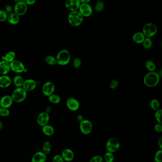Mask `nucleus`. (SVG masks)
I'll return each mask as SVG.
<instances>
[{
    "mask_svg": "<svg viewBox=\"0 0 162 162\" xmlns=\"http://www.w3.org/2000/svg\"><path fill=\"white\" fill-rule=\"evenodd\" d=\"M145 66L147 70H148L150 72H154L156 68L155 64L152 60H147L145 62Z\"/></svg>",
    "mask_w": 162,
    "mask_h": 162,
    "instance_id": "nucleus-28",
    "label": "nucleus"
},
{
    "mask_svg": "<svg viewBox=\"0 0 162 162\" xmlns=\"http://www.w3.org/2000/svg\"><path fill=\"white\" fill-rule=\"evenodd\" d=\"M16 56V55L15 52H13V51H10V52H8L3 57V58H2L3 60H5L8 62L11 63V62H12V61L15 60Z\"/></svg>",
    "mask_w": 162,
    "mask_h": 162,
    "instance_id": "nucleus-24",
    "label": "nucleus"
},
{
    "mask_svg": "<svg viewBox=\"0 0 162 162\" xmlns=\"http://www.w3.org/2000/svg\"><path fill=\"white\" fill-rule=\"evenodd\" d=\"M79 129L82 133L88 135L90 134L92 131V124L89 120L84 119L79 124Z\"/></svg>",
    "mask_w": 162,
    "mask_h": 162,
    "instance_id": "nucleus-8",
    "label": "nucleus"
},
{
    "mask_svg": "<svg viewBox=\"0 0 162 162\" xmlns=\"http://www.w3.org/2000/svg\"><path fill=\"white\" fill-rule=\"evenodd\" d=\"M104 159L106 162H113L114 160V155L113 153L107 152L104 155Z\"/></svg>",
    "mask_w": 162,
    "mask_h": 162,
    "instance_id": "nucleus-34",
    "label": "nucleus"
},
{
    "mask_svg": "<svg viewBox=\"0 0 162 162\" xmlns=\"http://www.w3.org/2000/svg\"><path fill=\"white\" fill-rule=\"evenodd\" d=\"M53 162H64L63 159L61 155H56L53 157L52 159Z\"/></svg>",
    "mask_w": 162,
    "mask_h": 162,
    "instance_id": "nucleus-40",
    "label": "nucleus"
},
{
    "mask_svg": "<svg viewBox=\"0 0 162 162\" xmlns=\"http://www.w3.org/2000/svg\"><path fill=\"white\" fill-rule=\"evenodd\" d=\"M160 81V76L155 72H150L145 76L144 82L147 86L152 88L157 86Z\"/></svg>",
    "mask_w": 162,
    "mask_h": 162,
    "instance_id": "nucleus-1",
    "label": "nucleus"
},
{
    "mask_svg": "<svg viewBox=\"0 0 162 162\" xmlns=\"http://www.w3.org/2000/svg\"><path fill=\"white\" fill-rule=\"evenodd\" d=\"M12 80L7 75L0 76V88H7L11 85Z\"/></svg>",
    "mask_w": 162,
    "mask_h": 162,
    "instance_id": "nucleus-18",
    "label": "nucleus"
},
{
    "mask_svg": "<svg viewBox=\"0 0 162 162\" xmlns=\"http://www.w3.org/2000/svg\"><path fill=\"white\" fill-rule=\"evenodd\" d=\"M47 160V155L42 151L36 153L31 158V162H45Z\"/></svg>",
    "mask_w": 162,
    "mask_h": 162,
    "instance_id": "nucleus-20",
    "label": "nucleus"
},
{
    "mask_svg": "<svg viewBox=\"0 0 162 162\" xmlns=\"http://www.w3.org/2000/svg\"><path fill=\"white\" fill-rule=\"evenodd\" d=\"M158 28L153 23H148L143 28V33L145 37L150 38L155 36L157 33Z\"/></svg>",
    "mask_w": 162,
    "mask_h": 162,
    "instance_id": "nucleus-5",
    "label": "nucleus"
},
{
    "mask_svg": "<svg viewBox=\"0 0 162 162\" xmlns=\"http://www.w3.org/2000/svg\"><path fill=\"white\" fill-rule=\"evenodd\" d=\"M81 4L79 0H67L65 2L66 7L71 12L78 11Z\"/></svg>",
    "mask_w": 162,
    "mask_h": 162,
    "instance_id": "nucleus-14",
    "label": "nucleus"
},
{
    "mask_svg": "<svg viewBox=\"0 0 162 162\" xmlns=\"http://www.w3.org/2000/svg\"><path fill=\"white\" fill-rule=\"evenodd\" d=\"M73 66L76 68H78L81 65V61L78 58H75L73 62Z\"/></svg>",
    "mask_w": 162,
    "mask_h": 162,
    "instance_id": "nucleus-39",
    "label": "nucleus"
},
{
    "mask_svg": "<svg viewBox=\"0 0 162 162\" xmlns=\"http://www.w3.org/2000/svg\"><path fill=\"white\" fill-rule=\"evenodd\" d=\"M51 150H52V145L51 143L48 141H46L43 143V146H42V150H43L42 152L47 155L50 153Z\"/></svg>",
    "mask_w": 162,
    "mask_h": 162,
    "instance_id": "nucleus-26",
    "label": "nucleus"
},
{
    "mask_svg": "<svg viewBox=\"0 0 162 162\" xmlns=\"http://www.w3.org/2000/svg\"><path fill=\"white\" fill-rule=\"evenodd\" d=\"M109 86H110V87L112 89H114H114H116L118 88V86H119V82L116 79H113L110 82Z\"/></svg>",
    "mask_w": 162,
    "mask_h": 162,
    "instance_id": "nucleus-38",
    "label": "nucleus"
},
{
    "mask_svg": "<svg viewBox=\"0 0 162 162\" xmlns=\"http://www.w3.org/2000/svg\"><path fill=\"white\" fill-rule=\"evenodd\" d=\"M154 129L155 131L158 133H162V125L161 124H156L154 126Z\"/></svg>",
    "mask_w": 162,
    "mask_h": 162,
    "instance_id": "nucleus-41",
    "label": "nucleus"
},
{
    "mask_svg": "<svg viewBox=\"0 0 162 162\" xmlns=\"http://www.w3.org/2000/svg\"><path fill=\"white\" fill-rule=\"evenodd\" d=\"M12 11H13V9H12V6L9 5V4L6 5L5 8V11L7 12L8 15L12 13Z\"/></svg>",
    "mask_w": 162,
    "mask_h": 162,
    "instance_id": "nucleus-42",
    "label": "nucleus"
},
{
    "mask_svg": "<svg viewBox=\"0 0 162 162\" xmlns=\"http://www.w3.org/2000/svg\"><path fill=\"white\" fill-rule=\"evenodd\" d=\"M24 81V79L22 76L20 75H16L13 78V84L17 88H21L23 86Z\"/></svg>",
    "mask_w": 162,
    "mask_h": 162,
    "instance_id": "nucleus-25",
    "label": "nucleus"
},
{
    "mask_svg": "<svg viewBox=\"0 0 162 162\" xmlns=\"http://www.w3.org/2000/svg\"><path fill=\"white\" fill-rule=\"evenodd\" d=\"M96 162H103V158L100 155H96L94 156Z\"/></svg>",
    "mask_w": 162,
    "mask_h": 162,
    "instance_id": "nucleus-44",
    "label": "nucleus"
},
{
    "mask_svg": "<svg viewBox=\"0 0 162 162\" xmlns=\"http://www.w3.org/2000/svg\"><path fill=\"white\" fill-rule=\"evenodd\" d=\"M37 86L36 81L33 79H27L24 81L22 88L24 90L27 91H31L34 90Z\"/></svg>",
    "mask_w": 162,
    "mask_h": 162,
    "instance_id": "nucleus-16",
    "label": "nucleus"
},
{
    "mask_svg": "<svg viewBox=\"0 0 162 162\" xmlns=\"http://www.w3.org/2000/svg\"><path fill=\"white\" fill-rule=\"evenodd\" d=\"M49 100L53 104H58L61 101V98L59 95L57 94H52L48 97Z\"/></svg>",
    "mask_w": 162,
    "mask_h": 162,
    "instance_id": "nucleus-29",
    "label": "nucleus"
},
{
    "mask_svg": "<svg viewBox=\"0 0 162 162\" xmlns=\"http://www.w3.org/2000/svg\"><path fill=\"white\" fill-rule=\"evenodd\" d=\"M7 20L10 24L12 25H16L19 23L20 16H19L17 14H16L15 12H12V13L8 15Z\"/></svg>",
    "mask_w": 162,
    "mask_h": 162,
    "instance_id": "nucleus-21",
    "label": "nucleus"
},
{
    "mask_svg": "<svg viewBox=\"0 0 162 162\" xmlns=\"http://www.w3.org/2000/svg\"><path fill=\"white\" fill-rule=\"evenodd\" d=\"M10 111L8 108L0 107V116L1 117H6L10 115Z\"/></svg>",
    "mask_w": 162,
    "mask_h": 162,
    "instance_id": "nucleus-36",
    "label": "nucleus"
},
{
    "mask_svg": "<svg viewBox=\"0 0 162 162\" xmlns=\"http://www.w3.org/2000/svg\"><path fill=\"white\" fill-rule=\"evenodd\" d=\"M158 144L159 147L160 149L162 150V137H160L158 140Z\"/></svg>",
    "mask_w": 162,
    "mask_h": 162,
    "instance_id": "nucleus-46",
    "label": "nucleus"
},
{
    "mask_svg": "<svg viewBox=\"0 0 162 162\" xmlns=\"http://www.w3.org/2000/svg\"><path fill=\"white\" fill-rule=\"evenodd\" d=\"M80 1L81 4H89V3L90 2V0H81Z\"/></svg>",
    "mask_w": 162,
    "mask_h": 162,
    "instance_id": "nucleus-47",
    "label": "nucleus"
},
{
    "mask_svg": "<svg viewBox=\"0 0 162 162\" xmlns=\"http://www.w3.org/2000/svg\"><path fill=\"white\" fill-rule=\"evenodd\" d=\"M78 11L83 17H89L92 14V8L89 4H81Z\"/></svg>",
    "mask_w": 162,
    "mask_h": 162,
    "instance_id": "nucleus-12",
    "label": "nucleus"
},
{
    "mask_svg": "<svg viewBox=\"0 0 162 162\" xmlns=\"http://www.w3.org/2000/svg\"><path fill=\"white\" fill-rule=\"evenodd\" d=\"M13 102V100L11 96L5 95L0 100V106L3 108L8 109L12 106Z\"/></svg>",
    "mask_w": 162,
    "mask_h": 162,
    "instance_id": "nucleus-15",
    "label": "nucleus"
},
{
    "mask_svg": "<svg viewBox=\"0 0 162 162\" xmlns=\"http://www.w3.org/2000/svg\"><path fill=\"white\" fill-rule=\"evenodd\" d=\"M23 1L26 4L27 6L28 5H33L36 3L35 0H24Z\"/></svg>",
    "mask_w": 162,
    "mask_h": 162,
    "instance_id": "nucleus-43",
    "label": "nucleus"
},
{
    "mask_svg": "<svg viewBox=\"0 0 162 162\" xmlns=\"http://www.w3.org/2000/svg\"><path fill=\"white\" fill-rule=\"evenodd\" d=\"M51 110H52V108H51V107H49L46 108V112H47V113L49 114V113H50L51 111Z\"/></svg>",
    "mask_w": 162,
    "mask_h": 162,
    "instance_id": "nucleus-48",
    "label": "nucleus"
},
{
    "mask_svg": "<svg viewBox=\"0 0 162 162\" xmlns=\"http://www.w3.org/2000/svg\"><path fill=\"white\" fill-rule=\"evenodd\" d=\"M10 64L11 70L16 73H22L24 72V70L25 69L23 64L21 61L17 60H15L11 62L10 63Z\"/></svg>",
    "mask_w": 162,
    "mask_h": 162,
    "instance_id": "nucleus-9",
    "label": "nucleus"
},
{
    "mask_svg": "<svg viewBox=\"0 0 162 162\" xmlns=\"http://www.w3.org/2000/svg\"><path fill=\"white\" fill-rule=\"evenodd\" d=\"M57 64L61 66L67 65L70 60V55L68 51L66 49H62L57 55Z\"/></svg>",
    "mask_w": 162,
    "mask_h": 162,
    "instance_id": "nucleus-4",
    "label": "nucleus"
},
{
    "mask_svg": "<svg viewBox=\"0 0 162 162\" xmlns=\"http://www.w3.org/2000/svg\"><path fill=\"white\" fill-rule=\"evenodd\" d=\"M3 123L1 122V121H0V130L3 129Z\"/></svg>",
    "mask_w": 162,
    "mask_h": 162,
    "instance_id": "nucleus-49",
    "label": "nucleus"
},
{
    "mask_svg": "<svg viewBox=\"0 0 162 162\" xmlns=\"http://www.w3.org/2000/svg\"><path fill=\"white\" fill-rule=\"evenodd\" d=\"M45 61L49 65H55L57 64L56 59L52 56L49 55L46 57Z\"/></svg>",
    "mask_w": 162,
    "mask_h": 162,
    "instance_id": "nucleus-32",
    "label": "nucleus"
},
{
    "mask_svg": "<svg viewBox=\"0 0 162 162\" xmlns=\"http://www.w3.org/2000/svg\"><path fill=\"white\" fill-rule=\"evenodd\" d=\"M61 155L64 161L66 162H71L74 158L73 151L69 148L64 149L61 153Z\"/></svg>",
    "mask_w": 162,
    "mask_h": 162,
    "instance_id": "nucleus-17",
    "label": "nucleus"
},
{
    "mask_svg": "<svg viewBox=\"0 0 162 162\" xmlns=\"http://www.w3.org/2000/svg\"><path fill=\"white\" fill-rule=\"evenodd\" d=\"M142 44H143V47L145 49H150L152 47V41L150 38L145 37Z\"/></svg>",
    "mask_w": 162,
    "mask_h": 162,
    "instance_id": "nucleus-31",
    "label": "nucleus"
},
{
    "mask_svg": "<svg viewBox=\"0 0 162 162\" xmlns=\"http://www.w3.org/2000/svg\"><path fill=\"white\" fill-rule=\"evenodd\" d=\"M0 107H1V106H0Z\"/></svg>",
    "mask_w": 162,
    "mask_h": 162,
    "instance_id": "nucleus-50",
    "label": "nucleus"
},
{
    "mask_svg": "<svg viewBox=\"0 0 162 162\" xmlns=\"http://www.w3.org/2000/svg\"><path fill=\"white\" fill-rule=\"evenodd\" d=\"M28 9V6L23 1H18L15 4L14 11L15 13L19 16L23 15L25 14Z\"/></svg>",
    "mask_w": 162,
    "mask_h": 162,
    "instance_id": "nucleus-7",
    "label": "nucleus"
},
{
    "mask_svg": "<svg viewBox=\"0 0 162 162\" xmlns=\"http://www.w3.org/2000/svg\"><path fill=\"white\" fill-rule=\"evenodd\" d=\"M68 21L72 26H78L83 23V17L78 11L71 12L68 15Z\"/></svg>",
    "mask_w": 162,
    "mask_h": 162,
    "instance_id": "nucleus-2",
    "label": "nucleus"
},
{
    "mask_svg": "<svg viewBox=\"0 0 162 162\" xmlns=\"http://www.w3.org/2000/svg\"><path fill=\"white\" fill-rule=\"evenodd\" d=\"M42 92L46 97H49L54 93L55 86L52 82H46L43 84L42 88Z\"/></svg>",
    "mask_w": 162,
    "mask_h": 162,
    "instance_id": "nucleus-10",
    "label": "nucleus"
},
{
    "mask_svg": "<svg viewBox=\"0 0 162 162\" xmlns=\"http://www.w3.org/2000/svg\"><path fill=\"white\" fill-rule=\"evenodd\" d=\"M66 105L68 108L72 111H76L80 107L79 101L73 97H70L67 100Z\"/></svg>",
    "mask_w": 162,
    "mask_h": 162,
    "instance_id": "nucleus-13",
    "label": "nucleus"
},
{
    "mask_svg": "<svg viewBox=\"0 0 162 162\" xmlns=\"http://www.w3.org/2000/svg\"><path fill=\"white\" fill-rule=\"evenodd\" d=\"M120 147V142L117 138L111 137L107 141L106 145V149L108 152H116L119 150Z\"/></svg>",
    "mask_w": 162,
    "mask_h": 162,
    "instance_id": "nucleus-6",
    "label": "nucleus"
},
{
    "mask_svg": "<svg viewBox=\"0 0 162 162\" xmlns=\"http://www.w3.org/2000/svg\"><path fill=\"white\" fill-rule=\"evenodd\" d=\"M145 38V37L142 32L136 33L132 37V40L134 42L137 44L143 43Z\"/></svg>",
    "mask_w": 162,
    "mask_h": 162,
    "instance_id": "nucleus-22",
    "label": "nucleus"
},
{
    "mask_svg": "<svg viewBox=\"0 0 162 162\" xmlns=\"http://www.w3.org/2000/svg\"><path fill=\"white\" fill-rule=\"evenodd\" d=\"M49 121V114L46 112H42L39 114L37 118V122L40 126H43L48 125Z\"/></svg>",
    "mask_w": 162,
    "mask_h": 162,
    "instance_id": "nucleus-11",
    "label": "nucleus"
},
{
    "mask_svg": "<svg viewBox=\"0 0 162 162\" xmlns=\"http://www.w3.org/2000/svg\"><path fill=\"white\" fill-rule=\"evenodd\" d=\"M8 14L4 10H0V22H4L7 19Z\"/></svg>",
    "mask_w": 162,
    "mask_h": 162,
    "instance_id": "nucleus-37",
    "label": "nucleus"
},
{
    "mask_svg": "<svg viewBox=\"0 0 162 162\" xmlns=\"http://www.w3.org/2000/svg\"><path fill=\"white\" fill-rule=\"evenodd\" d=\"M77 121L79 122L80 123H81V122L82 121L84 120L83 117H82V116L81 115H78L77 116Z\"/></svg>",
    "mask_w": 162,
    "mask_h": 162,
    "instance_id": "nucleus-45",
    "label": "nucleus"
},
{
    "mask_svg": "<svg viewBox=\"0 0 162 162\" xmlns=\"http://www.w3.org/2000/svg\"><path fill=\"white\" fill-rule=\"evenodd\" d=\"M27 96V93L22 87L17 88L12 92L11 97L13 102L20 103L25 100Z\"/></svg>",
    "mask_w": 162,
    "mask_h": 162,
    "instance_id": "nucleus-3",
    "label": "nucleus"
},
{
    "mask_svg": "<svg viewBox=\"0 0 162 162\" xmlns=\"http://www.w3.org/2000/svg\"><path fill=\"white\" fill-rule=\"evenodd\" d=\"M154 160L155 162H162V150L159 149L155 154Z\"/></svg>",
    "mask_w": 162,
    "mask_h": 162,
    "instance_id": "nucleus-35",
    "label": "nucleus"
},
{
    "mask_svg": "<svg viewBox=\"0 0 162 162\" xmlns=\"http://www.w3.org/2000/svg\"><path fill=\"white\" fill-rule=\"evenodd\" d=\"M42 131L45 135L50 137L53 135L55 132V130L53 126L48 124L42 126Z\"/></svg>",
    "mask_w": 162,
    "mask_h": 162,
    "instance_id": "nucleus-23",
    "label": "nucleus"
},
{
    "mask_svg": "<svg viewBox=\"0 0 162 162\" xmlns=\"http://www.w3.org/2000/svg\"><path fill=\"white\" fill-rule=\"evenodd\" d=\"M104 3L101 1H99L97 2L96 4H95L94 9L96 12H100L104 10Z\"/></svg>",
    "mask_w": 162,
    "mask_h": 162,
    "instance_id": "nucleus-30",
    "label": "nucleus"
},
{
    "mask_svg": "<svg viewBox=\"0 0 162 162\" xmlns=\"http://www.w3.org/2000/svg\"><path fill=\"white\" fill-rule=\"evenodd\" d=\"M155 117L157 122L159 124H162V110L159 109L155 111Z\"/></svg>",
    "mask_w": 162,
    "mask_h": 162,
    "instance_id": "nucleus-33",
    "label": "nucleus"
},
{
    "mask_svg": "<svg viewBox=\"0 0 162 162\" xmlns=\"http://www.w3.org/2000/svg\"><path fill=\"white\" fill-rule=\"evenodd\" d=\"M150 106L153 110L156 111L160 109V104L159 101L156 99H153L150 102Z\"/></svg>",
    "mask_w": 162,
    "mask_h": 162,
    "instance_id": "nucleus-27",
    "label": "nucleus"
},
{
    "mask_svg": "<svg viewBox=\"0 0 162 162\" xmlns=\"http://www.w3.org/2000/svg\"><path fill=\"white\" fill-rule=\"evenodd\" d=\"M10 63L8 62L5 60H1L0 61V75H6L10 72Z\"/></svg>",
    "mask_w": 162,
    "mask_h": 162,
    "instance_id": "nucleus-19",
    "label": "nucleus"
}]
</instances>
